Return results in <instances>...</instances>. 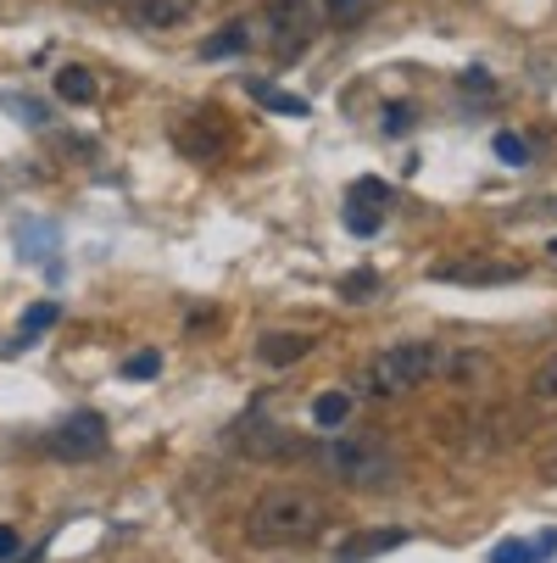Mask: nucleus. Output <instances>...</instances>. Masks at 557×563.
<instances>
[{
  "label": "nucleus",
  "mask_w": 557,
  "mask_h": 563,
  "mask_svg": "<svg viewBox=\"0 0 557 563\" xmlns=\"http://www.w3.org/2000/svg\"><path fill=\"white\" fill-rule=\"evenodd\" d=\"M335 525V508L307 492V486H274L252 503L246 514V541L263 547V552H285V547H312Z\"/></svg>",
  "instance_id": "obj_1"
},
{
  "label": "nucleus",
  "mask_w": 557,
  "mask_h": 563,
  "mask_svg": "<svg viewBox=\"0 0 557 563\" xmlns=\"http://www.w3.org/2000/svg\"><path fill=\"white\" fill-rule=\"evenodd\" d=\"M318 468H324L335 486H352V492H385L396 486V452L379 446V441H363V435H335L312 452Z\"/></svg>",
  "instance_id": "obj_2"
},
{
  "label": "nucleus",
  "mask_w": 557,
  "mask_h": 563,
  "mask_svg": "<svg viewBox=\"0 0 557 563\" xmlns=\"http://www.w3.org/2000/svg\"><path fill=\"white\" fill-rule=\"evenodd\" d=\"M441 374V346L435 341H396V346H379L363 368V390L368 396H408L419 385H430Z\"/></svg>",
  "instance_id": "obj_3"
},
{
  "label": "nucleus",
  "mask_w": 557,
  "mask_h": 563,
  "mask_svg": "<svg viewBox=\"0 0 557 563\" xmlns=\"http://www.w3.org/2000/svg\"><path fill=\"white\" fill-rule=\"evenodd\" d=\"M246 23H252V45H263L274 62H296L324 29L312 0H263V12Z\"/></svg>",
  "instance_id": "obj_4"
},
{
  "label": "nucleus",
  "mask_w": 557,
  "mask_h": 563,
  "mask_svg": "<svg viewBox=\"0 0 557 563\" xmlns=\"http://www.w3.org/2000/svg\"><path fill=\"white\" fill-rule=\"evenodd\" d=\"M107 419L96 413V408H85V413H73V419H62L56 430H51V452L56 457H67V463H85V457H101L107 452Z\"/></svg>",
  "instance_id": "obj_5"
},
{
  "label": "nucleus",
  "mask_w": 557,
  "mask_h": 563,
  "mask_svg": "<svg viewBox=\"0 0 557 563\" xmlns=\"http://www.w3.org/2000/svg\"><path fill=\"white\" fill-rule=\"evenodd\" d=\"M179 151L185 156H196V163H218V156L229 151V129L218 123V107H201V112H190L185 123H179Z\"/></svg>",
  "instance_id": "obj_6"
},
{
  "label": "nucleus",
  "mask_w": 557,
  "mask_h": 563,
  "mask_svg": "<svg viewBox=\"0 0 557 563\" xmlns=\"http://www.w3.org/2000/svg\"><path fill=\"white\" fill-rule=\"evenodd\" d=\"M196 7L201 0H123V18L140 34H168V29H185L196 18Z\"/></svg>",
  "instance_id": "obj_7"
},
{
  "label": "nucleus",
  "mask_w": 557,
  "mask_h": 563,
  "mask_svg": "<svg viewBox=\"0 0 557 563\" xmlns=\"http://www.w3.org/2000/svg\"><path fill=\"white\" fill-rule=\"evenodd\" d=\"M435 274L446 285H513V279H524V263H508V257H463V263H441Z\"/></svg>",
  "instance_id": "obj_8"
},
{
  "label": "nucleus",
  "mask_w": 557,
  "mask_h": 563,
  "mask_svg": "<svg viewBox=\"0 0 557 563\" xmlns=\"http://www.w3.org/2000/svg\"><path fill=\"white\" fill-rule=\"evenodd\" d=\"M396 547H408V530H357L335 547V563H368V558H385Z\"/></svg>",
  "instance_id": "obj_9"
},
{
  "label": "nucleus",
  "mask_w": 557,
  "mask_h": 563,
  "mask_svg": "<svg viewBox=\"0 0 557 563\" xmlns=\"http://www.w3.org/2000/svg\"><path fill=\"white\" fill-rule=\"evenodd\" d=\"M312 346H318L312 335H296V330L285 335V330H274V335H263V341H257V357H263L268 368H290V363L312 357Z\"/></svg>",
  "instance_id": "obj_10"
},
{
  "label": "nucleus",
  "mask_w": 557,
  "mask_h": 563,
  "mask_svg": "<svg viewBox=\"0 0 557 563\" xmlns=\"http://www.w3.org/2000/svg\"><path fill=\"white\" fill-rule=\"evenodd\" d=\"M56 96H62L67 107H90V101L101 96V85H96V73H90V67L67 62V67H56Z\"/></svg>",
  "instance_id": "obj_11"
},
{
  "label": "nucleus",
  "mask_w": 557,
  "mask_h": 563,
  "mask_svg": "<svg viewBox=\"0 0 557 563\" xmlns=\"http://www.w3.org/2000/svg\"><path fill=\"white\" fill-rule=\"evenodd\" d=\"M557 552V530H541L535 541H502L491 547V563H546Z\"/></svg>",
  "instance_id": "obj_12"
},
{
  "label": "nucleus",
  "mask_w": 557,
  "mask_h": 563,
  "mask_svg": "<svg viewBox=\"0 0 557 563\" xmlns=\"http://www.w3.org/2000/svg\"><path fill=\"white\" fill-rule=\"evenodd\" d=\"M246 96H252L257 107L279 112V118H307V101H301V96H290V90H274L268 78H246Z\"/></svg>",
  "instance_id": "obj_13"
},
{
  "label": "nucleus",
  "mask_w": 557,
  "mask_h": 563,
  "mask_svg": "<svg viewBox=\"0 0 557 563\" xmlns=\"http://www.w3.org/2000/svg\"><path fill=\"white\" fill-rule=\"evenodd\" d=\"M241 51H252V23H246V18L223 23V29L201 45V56H207V62H218V56H241Z\"/></svg>",
  "instance_id": "obj_14"
},
{
  "label": "nucleus",
  "mask_w": 557,
  "mask_h": 563,
  "mask_svg": "<svg viewBox=\"0 0 557 563\" xmlns=\"http://www.w3.org/2000/svg\"><path fill=\"white\" fill-rule=\"evenodd\" d=\"M352 419V390H318L312 396V424L318 430H341Z\"/></svg>",
  "instance_id": "obj_15"
},
{
  "label": "nucleus",
  "mask_w": 557,
  "mask_h": 563,
  "mask_svg": "<svg viewBox=\"0 0 557 563\" xmlns=\"http://www.w3.org/2000/svg\"><path fill=\"white\" fill-rule=\"evenodd\" d=\"M56 318H62V307H56V301H34V307L23 312V324H18V341H12V352H18V346H34V341H40V335L56 324Z\"/></svg>",
  "instance_id": "obj_16"
},
{
  "label": "nucleus",
  "mask_w": 557,
  "mask_h": 563,
  "mask_svg": "<svg viewBox=\"0 0 557 563\" xmlns=\"http://www.w3.org/2000/svg\"><path fill=\"white\" fill-rule=\"evenodd\" d=\"M18 240L29 246V257H34V263H45V268L56 274V263H51V246H56V234H51L45 223H18Z\"/></svg>",
  "instance_id": "obj_17"
},
{
  "label": "nucleus",
  "mask_w": 557,
  "mask_h": 563,
  "mask_svg": "<svg viewBox=\"0 0 557 563\" xmlns=\"http://www.w3.org/2000/svg\"><path fill=\"white\" fill-rule=\"evenodd\" d=\"M0 107H7L18 123H29V129H45V107H40L34 96H12V90H0Z\"/></svg>",
  "instance_id": "obj_18"
},
{
  "label": "nucleus",
  "mask_w": 557,
  "mask_h": 563,
  "mask_svg": "<svg viewBox=\"0 0 557 563\" xmlns=\"http://www.w3.org/2000/svg\"><path fill=\"white\" fill-rule=\"evenodd\" d=\"M530 396H535V401H557V352L535 363V374H530Z\"/></svg>",
  "instance_id": "obj_19"
},
{
  "label": "nucleus",
  "mask_w": 557,
  "mask_h": 563,
  "mask_svg": "<svg viewBox=\"0 0 557 563\" xmlns=\"http://www.w3.org/2000/svg\"><path fill=\"white\" fill-rule=\"evenodd\" d=\"M379 223H385V212H379V207L346 201V229H352V234H379Z\"/></svg>",
  "instance_id": "obj_20"
},
{
  "label": "nucleus",
  "mask_w": 557,
  "mask_h": 563,
  "mask_svg": "<svg viewBox=\"0 0 557 563\" xmlns=\"http://www.w3.org/2000/svg\"><path fill=\"white\" fill-rule=\"evenodd\" d=\"M491 145H497V156H502L508 168H524V163H530V140H524V134H497Z\"/></svg>",
  "instance_id": "obj_21"
},
{
  "label": "nucleus",
  "mask_w": 557,
  "mask_h": 563,
  "mask_svg": "<svg viewBox=\"0 0 557 563\" xmlns=\"http://www.w3.org/2000/svg\"><path fill=\"white\" fill-rule=\"evenodd\" d=\"M346 201H363V207H379V212H390V185H379V179H357Z\"/></svg>",
  "instance_id": "obj_22"
},
{
  "label": "nucleus",
  "mask_w": 557,
  "mask_h": 563,
  "mask_svg": "<svg viewBox=\"0 0 557 563\" xmlns=\"http://www.w3.org/2000/svg\"><path fill=\"white\" fill-rule=\"evenodd\" d=\"M123 374H129V379H156V374H163V352H134V357L123 363Z\"/></svg>",
  "instance_id": "obj_23"
},
{
  "label": "nucleus",
  "mask_w": 557,
  "mask_h": 563,
  "mask_svg": "<svg viewBox=\"0 0 557 563\" xmlns=\"http://www.w3.org/2000/svg\"><path fill=\"white\" fill-rule=\"evenodd\" d=\"M408 129H413V107H408V101L385 107V134H408Z\"/></svg>",
  "instance_id": "obj_24"
},
{
  "label": "nucleus",
  "mask_w": 557,
  "mask_h": 563,
  "mask_svg": "<svg viewBox=\"0 0 557 563\" xmlns=\"http://www.w3.org/2000/svg\"><path fill=\"white\" fill-rule=\"evenodd\" d=\"M341 290H346V301H368V296L379 290V274H352Z\"/></svg>",
  "instance_id": "obj_25"
},
{
  "label": "nucleus",
  "mask_w": 557,
  "mask_h": 563,
  "mask_svg": "<svg viewBox=\"0 0 557 563\" xmlns=\"http://www.w3.org/2000/svg\"><path fill=\"white\" fill-rule=\"evenodd\" d=\"M457 85H463V90H474V96H491V90H497L486 67H468V73H457Z\"/></svg>",
  "instance_id": "obj_26"
},
{
  "label": "nucleus",
  "mask_w": 557,
  "mask_h": 563,
  "mask_svg": "<svg viewBox=\"0 0 557 563\" xmlns=\"http://www.w3.org/2000/svg\"><path fill=\"white\" fill-rule=\"evenodd\" d=\"M18 552H23V536L12 525H0V563H18Z\"/></svg>",
  "instance_id": "obj_27"
},
{
  "label": "nucleus",
  "mask_w": 557,
  "mask_h": 563,
  "mask_svg": "<svg viewBox=\"0 0 557 563\" xmlns=\"http://www.w3.org/2000/svg\"><path fill=\"white\" fill-rule=\"evenodd\" d=\"M330 12H335V18H357L363 0H330Z\"/></svg>",
  "instance_id": "obj_28"
},
{
  "label": "nucleus",
  "mask_w": 557,
  "mask_h": 563,
  "mask_svg": "<svg viewBox=\"0 0 557 563\" xmlns=\"http://www.w3.org/2000/svg\"><path fill=\"white\" fill-rule=\"evenodd\" d=\"M546 479H557V446H552V457H546Z\"/></svg>",
  "instance_id": "obj_29"
},
{
  "label": "nucleus",
  "mask_w": 557,
  "mask_h": 563,
  "mask_svg": "<svg viewBox=\"0 0 557 563\" xmlns=\"http://www.w3.org/2000/svg\"><path fill=\"white\" fill-rule=\"evenodd\" d=\"M78 7H118V0H78Z\"/></svg>",
  "instance_id": "obj_30"
},
{
  "label": "nucleus",
  "mask_w": 557,
  "mask_h": 563,
  "mask_svg": "<svg viewBox=\"0 0 557 563\" xmlns=\"http://www.w3.org/2000/svg\"><path fill=\"white\" fill-rule=\"evenodd\" d=\"M552 252H557V240H552Z\"/></svg>",
  "instance_id": "obj_31"
}]
</instances>
